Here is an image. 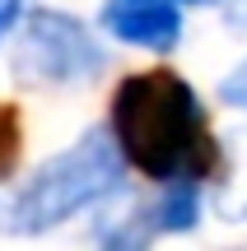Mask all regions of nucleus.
Wrapping results in <instances>:
<instances>
[{
  "label": "nucleus",
  "instance_id": "5",
  "mask_svg": "<svg viewBox=\"0 0 247 251\" xmlns=\"http://www.w3.org/2000/svg\"><path fill=\"white\" fill-rule=\"evenodd\" d=\"M149 219H154L159 233H192L201 224V186L182 181V186H168L164 196L149 205Z\"/></svg>",
  "mask_w": 247,
  "mask_h": 251
},
{
  "label": "nucleus",
  "instance_id": "1",
  "mask_svg": "<svg viewBox=\"0 0 247 251\" xmlns=\"http://www.w3.org/2000/svg\"><path fill=\"white\" fill-rule=\"evenodd\" d=\"M112 144L121 163L140 168L145 177L168 186H201L220 172L224 153L210 130L196 89L173 70H140L112 93Z\"/></svg>",
  "mask_w": 247,
  "mask_h": 251
},
{
  "label": "nucleus",
  "instance_id": "4",
  "mask_svg": "<svg viewBox=\"0 0 247 251\" xmlns=\"http://www.w3.org/2000/svg\"><path fill=\"white\" fill-rule=\"evenodd\" d=\"M103 28L117 42L168 51L182 37V9L173 0H108L103 5Z\"/></svg>",
  "mask_w": 247,
  "mask_h": 251
},
{
  "label": "nucleus",
  "instance_id": "7",
  "mask_svg": "<svg viewBox=\"0 0 247 251\" xmlns=\"http://www.w3.org/2000/svg\"><path fill=\"white\" fill-rule=\"evenodd\" d=\"M14 158H19V121L9 107H0V177H9Z\"/></svg>",
  "mask_w": 247,
  "mask_h": 251
},
{
  "label": "nucleus",
  "instance_id": "2",
  "mask_svg": "<svg viewBox=\"0 0 247 251\" xmlns=\"http://www.w3.org/2000/svg\"><path fill=\"white\" fill-rule=\"evenodd\" d=\"M121 177H126V163H121L112 135L89 130L80 144H70L65 153H56L52 163H42L33 172V181L14 196L5 224H9V233H24V237L52 233L56 224L80 214L84 205L121 191Z\"/></svg>",
  "mask_w": 247,
  "mask_h": 251
},
{
  "label": "nucleus",
  "instance_id": "6",
  "mask_svg": "<svg viewBox=\"0 0 247 251\" xmlns=\"http://www.w3.org/2000/svg\"><path fill=\"white\" fill-rule=\"evenodd\" d=\"M154 237H159V228H154V219H149V205H140V209H131L121 224H112L108 233H103V251H149Z\"/></svg>",
  "mask_w": 247,
  "mask_h": 251
},
{
  "label": "nucleus",
  "instance_id": "10",
  "mask_svg": "<svg viewBox=\"0 0 247 251\" xmlns=\"http://www.w3.org/2000/svg\"><path fill=\"white\" fill-rule=\"evenodd\" d=\"M173 5H215V0H173Z\"/></svg>",
  "mask_w": 247,
  "mask_h": 251
},
{
  "label": "nucleus",
  "instance_id": "8",
  "mask_svg": "<svg viewBox=\"0 0 247 251\" xmlns=\"http://www.w3.org/2000/svg\"><path fill=\"white\" fill-rule=\"evenodd\" d=\"M220 93H224V102H233V107H247V61L229 75V79H224Z\"/></svg>",
  "mask_w": 247,
  "mask_h": 251
},
{
  "label": "nucleus",
  "instance_id": "3",
  "mask_svg": "<svg viewBox=\"0 0 247 251\" xmlns=\"http://www.w3.org/2000/svg\"><path fill=\"white\" fill-rule=\"evenodd\" d=\"M108 56L84 33L80 19L61 9H37L28 14L14 51V79L37 89V84H89L103 75Z\"/></svg>",
  "mask_w": 247,
  "mask_h": 251
},
{
  "label": "nucleus",
  "instance_id": "9",
  "mask_svg": "<svg viewBox=\"0 0 247 251\" xmlns=\"http://www.w3.org/2000/svg\"><path fill=\"white\" fill-rule=\"evenodd\" d=\"M19 14H24V0H0V37L19 24Z\"/></svg>",
  "mask_w": 247,
  "mask_h": 251
}]
</instances>
